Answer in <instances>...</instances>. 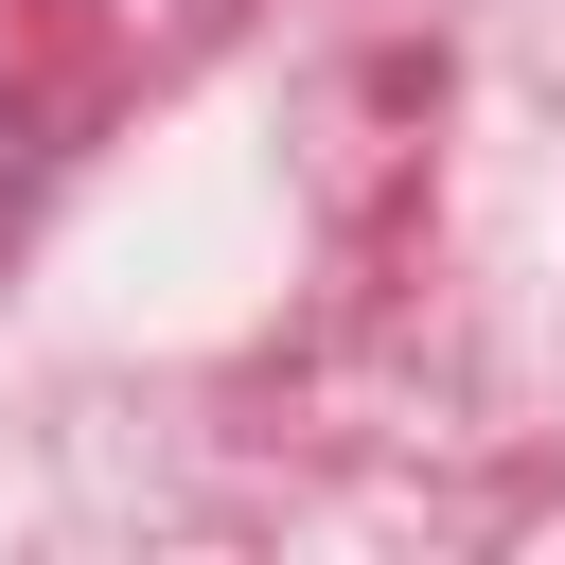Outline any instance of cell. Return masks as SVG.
I'll return each instance as SVG.
<instances>
[{"label": "cell", "instance_id": "6da1fadb", "mask_svg": "<svg viewBox=\"0 0 565 565\" xmlns=\"http://www.w3.org/2000/svg\"><path fill=\"white\" fill-rule=\"evenodd\" d=\"M18 212H35V106L0 88V247H18Z\"/></svg>", "mask_w": 565, "mask_h": 565}]
</instances>
